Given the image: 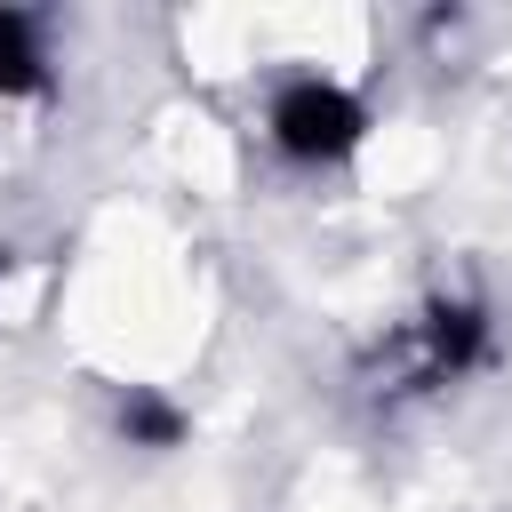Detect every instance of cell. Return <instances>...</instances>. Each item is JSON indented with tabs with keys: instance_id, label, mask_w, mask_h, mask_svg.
<instances>
[{
	"instance_id": "obj_4",
	"label": "cell",
	"mask_w": 512,
	"mask_h": 512,
	"mask_svg": "<svg viewBox=\"0 0 512 512\" xmlns=\"http://www.w3.org/2000/svg\"><path fill=\"white\" fill-rule=\"evenodd\" d=\"M112 432H120L128 448H144V456H168V448L192 440V416H184L160 384H120V400H112Z\"/></svg>"
},
{
	"instance_id": "obj_1",
	"label": "cell",
	"mask_w": 512,
	"mask_h": 512,
	"mask_svg": "<svg viewBox=\"0 0 512 512\" xmlns=\"http://www.w3.org/2000/svg\"><path fill=\"white\" fill-rule=\"evenodd\" d=\"M264 136H272V152L296 160V168H336V160H352V152L368 144V104H360V88H344V80H328V72H296V80L272 88Z\"/></svg>"
},
{
	"instance_id": "obj_2",
	"label": "cell",
	"mask_w": 512,
	"mask_h": 512,
	"mask_svg": "<svg viewBox=\"0 0 512 512\" xmlns=\"http://www.w3.org/2000/svg\"><path fill=\"white\" fill-rule=\"evenodd\" d=\"M400 352H408V384H416V392H448V384L480 376V368L496 360V312H488V296L440 288V296L408 320Z\"/></svg>"
},
{
	"instance_id": "obj_3",
	"label": "cell",
	"mask_w": 512,
	"mask_h": 512,
	"mask_svg": "<svg viewBox=\"0 0 512 512\" xmlns=\"http://www.w3.org/2000/svg\"><path fill=\"white\" fill-rule=\"evenodd\" d=\"M56 88V64H48V24L32 8H8L0 0V104H32Z\"/></svg>"
}]
</instances>
